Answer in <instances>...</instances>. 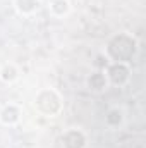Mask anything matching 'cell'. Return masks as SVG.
Wrapping results in <instances>:
<instances>
[{
	"mask_svg": "<svg viewBox=\"0 0 146 148\" xmlns=\"http://www.w3.org/2000/svg\"><path fill=\"white\" fill-rule=\"evenodd\" d=\"M40 7V0H16V9L19 10V14L29 16Z\"/></svg>",
	"mask_w": 146,
	"mask_h": 148,
	"instance_id": "obj_1",
	"label": "cell"
},
{
	"mask_svg": "<svg viewBox=\"0 0 146 148\" xmlns=\"http://www.w3.org/2000/svg\"><path fill=\"white\" fill-rule=\"evenodd\" d=\"M50 10H52L53 16L62 17V16H65V14L71 10V3H69V0H52Z\"/></svg>",
	"mask_w": 146,
	"mask_h": 148,
	"instance_id": "obj_2",
	"label": "cell"
},
{
	"mask_svg": "<svg viewBox=\"0 0 146 148\" xmlns=\"http://www.w3.org/2000/svg\"><path fill=\"white\" fill-rule=\"evenodd\" d=\"M14 107L16 105H7L3 110L0 112V121L3 122V124H16L17 121H19V110L16 112V114H12V110H14Z\"/></svg>",
	"mask_w": 146,
	"mask_h": 148,
	"instance_id": "obj_3",
	"label": "cell"
}]
</instances>
